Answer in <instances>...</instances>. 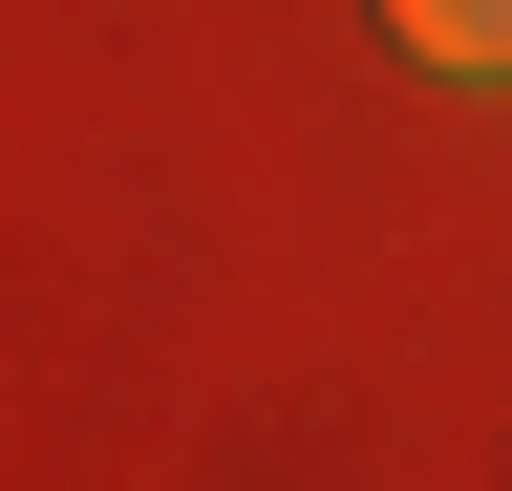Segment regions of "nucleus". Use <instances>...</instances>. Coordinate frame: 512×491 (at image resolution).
Returning <instances> with one entry per match:
<instances>
[{
	"label": "nucleus",
	"instance_id": "obj_1",
	"mask_svg": "<svg viewBox=\"0 0 512 491\" xmlns=\"http://www.w3.org/2000/svg\"><path fill=\"white\" fill-rule=\"evenodd\" d=\"M384 22H406L427 65H470V86H512V0H384Z\"/></svg>",
	"mask_w": 512,
	"mask_h": 491
}]
</instances>
